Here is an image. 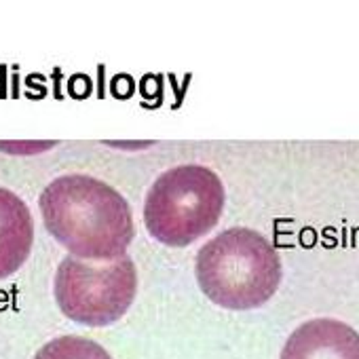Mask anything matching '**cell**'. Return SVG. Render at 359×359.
Here are the masks:
<instances>
[{"instance_id":"cell-6","label":"cell","mask_w":359,"mask_h":359,"mask_svg":"<svg viewBox=\"0 0 359 359\" xmlns=\"http://www.w3.org/2000/svg\"><path fill=\"white\" fill-rule=\"evenodd\" d=\"M34 241V222L28 205L0 187V279H7L28 260Z\"/></svg>"},{"instance_id":"cell-7","label":"cell","mask_w":359,"mask_h":359,"mask_svg":"<svg viewBox=\"0 0 359 359\" xmlns=\"http://www.w3.org/2000/svg\"><path fill=\"white\" fill-rule=\"evenodd\" d=\"M34 359H112L110 353L91 338L60 336L39 348Z\"/></svg>"},{"instance_id":"cell-3","label":"cell","mask_w":359,"mask_h":359,"mask_svg":"<svg viewBox=\"0 0 359 359\" xmlns=\"http://www.w3.org/2000/svg\"><path fill=\"white\" fill-rule=\"evenodd\" d=\"M224 201V184L214 169L180 165L154 180L144 201V224L158 243L187 248L220 222Z\"/></svg>"},{"instance_id":"cell-4","label":"cell","mask_w":359,"mask_h":359,"mask_svg":"<svg viewBox=\"0 0 359 359\" xmlns=\"http://www.w3.org/2000/svg\"><path fill=\"white\" fill-rule=\"evenodd\" d=\"M137 292V269L129 256L108 264H91L68 256L62 260L53 281L60 311L89 327L116 323L133 304Z\"/></svg>"},{"instance_id":"cell-1","label":"cell","mask_w":359,"mask_h":359,"mask_svg":"<svg viewBox=\"0 0 359 359\" xmlns=\"http://www.w3.org/2000/svg\"><path fill=\"white\" fill-rule=\"evenodd\" d=\"M47 231L74 258L112 262L127 256L135 226L125 197L91 175H62L43 191Z\"/></svg>"},{"instance_id":"cell-5","label":"cell","mask_w":359,"mask_h":359,"mask_svg":"<svg viewBox=\"0 0 359 359\" xmlns=\"http://www.w3.org/2000/svg\"><path fill=\"white\" fill-rule=\"evenodd\" d=\"M281 359H359V332L330 317L304 321L285 340Z\"/></svg>"},{"instance_id":"cell-2","label":"cell","mask_w":359,"mask_h":359,"mask_svg":"<svg viewBox=\"0 0 359 359\" xmlns=\"http://www.w3.org/2000/svg\"><path fill=\"white\" fill-rule=\"evenodd\" d=\"M201 292L229 311L266 304L281 283V258L273 243L252 229H229L208 241L195 262Z\"/></svg>"}]
</instances>
